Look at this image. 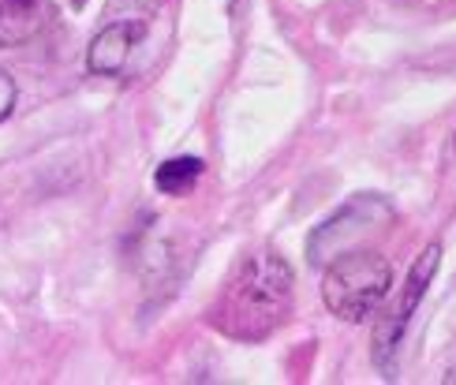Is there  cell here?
Segmentation results:
<instances>
[{
	"mask_svg": "<svg viewBox=\"0 0 456 385\" xmlns=\"http://www.w3.org/2000/svg\"><path fill=\"white\" fill-rule=\"evenodd\" d=\"M12 109H15V79L0 68V124L12 117Z\"/></svg>",
	"mask_w": 456,
	"mask_h": 385,
	"instance_id": "9",
	"label": "cell"
},
{
	"mask_svg": "<svg viewBox=\"0 0 456 385\" xmlns=\"http://www.w3.org/2000/svg\"><path fill=\"white\" fill-rule=\"evenodd\" d=\"M389 221H393L389 199L374 195V191H363V195H355L348 206H340L326 225H318L311 233V240H307V262L311 266H326L337 255L355 251L359 240L378 233V228L389 225Z\"/></svg>",
	"mask_w": 456,
	"mask_h": 385,
	"instance_id": "3",
	"label": "cell"
},
{
	"mask_svg": "<svg viewBox=\"0 0 456 385\" xmlns=\"http://www.w3.org/2000/svg\"><path fill=\"white\" fill-rule=\"evenodd\" d=\"M292 311V269L281 255H251L228 281L221 299L210 307V325L217 333L255 344L265 340Z\"/></svg>",
	"mask_w": 456,
	"mask_h": 385,
	"instance_id": "1",
	"label": "cell"
},
{
	"mask_svg": "<svg viewBox=\"0 0 456 385\" xmlns=\"http://www.w3.org/2000/svg\"><path fill=\"white\" fill-rule=\"evenodd\" d=\"M45 0H0V49L19 45L42 27Z\"/></svg>",
	"mask_w": 456,
	"mask_h": 385,
	"instance_id": "6",
	"label": "cell"
},
{
	"mask_svg": "<svg viewBox=\"0 0 456 385\" xmlns=\"http://www.w3.org/2000/svg\"><path fill=\"white\" fill-rule=\"evenodd\" d=\"M202 176V158H173V161H165L158 165L154 172V184L161 195H187Z\"/></svg>",
	"mask_w": 456,
	"mask_h": 385,
	"instance_id": "7",
	"label": "cell"
},
{
	"mask_svg": "<svg viewBox=\"0 0 456 385\" xmlns=\"http://www.w3.org/2000/svg\"><path fill=\"white\" fill-rule=\"evenodd\" d=\"M438 266H442V243H427L423 255L411 262L408 288H404V296H401V307H396V315L386 322V330L374 337V359H378V367H382V371H393V352H396V344H401V333H404V325L411 322L419 299L427 296L430 281L438 277Z\"/></svg>",
	"mask_w": 456,
	"mask_h": 385,
	"instance_id": "4",
	"label": "cell"
},
{
	"mask_svg": "<svg viewBox=\"0 0 456 385\" xmlns=\"http://www.w3.org/2000/svg\"><path fill=\"white\" fill-rule=\"evenodd\" d=\"M445 385H456V367H452V371L445 374Z\"/></svg>",
	"mask_w": 456,
	"mask_h": 385,
	"instance_id": "10",
	"label": "cell"
},
{
	"mask_svg": "<svg viewBox=\"0 0 456 385\" xmlns=\"http://www.w3.org/2000/svg\"><path fill=\"white\" fill-rule=\"evenodd\" d=\"M161 8V0H109V12L127 15V19H139V15H154Z\"/></svg>",
	"mask_w": 456,
	"mask_h": 385,
	"instance_id": "8",
	"label": "cell"
},
{
	"mask_svg": "<svg viewBox=\"0 0 456 385\" xmlns=\"http://www.w3.org/2000/svg\"><path fill=\"white\" fill-rule=\"evenodd\" d=\"M389 284H393L389 258L370 251V247H355V251H345L333 262H326L322 299L340 322H363L382 307Z\"/></svg>",
	"mask_w": 456,
	"mask_h": 385,
	"instance_id": "2",
	"label": "cell"
},
{
	"mask_svg": "<svg viewBox=\"0 0 456 385\" xmlns=\"http://www.w3.org/2000/svg\"><path fill=\"white\" fill-rule=\"evenodd\" d=\"M142 34L146 27L139 19H117V23L102 27L86 49V68L94 75H120L131 61V53H135V45L142 42Z\"/></svg>",
	"mask_w": 456,
	"mask_h": 385,
	"instance_id": "5",
	"label": "cell"
},
{
	"mask_svg": "<svg viewBox=\"0 0 456 385\" xmlns=\"http://www.w3.org/2000/svg\"><path fill=\"white\" fill-rule=\"evenodd\" d=\"M452 146H456V139H452Z\"/></svg>",
	"mask_w": 456,
	"mask_h": 385,
	"instance_id": "11",
	"label": "cell"
}]
</instances>
